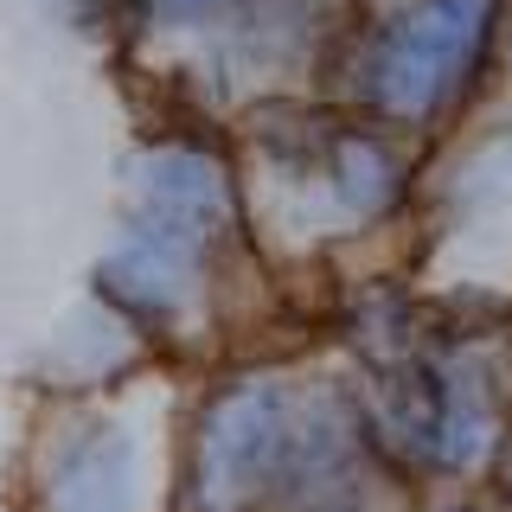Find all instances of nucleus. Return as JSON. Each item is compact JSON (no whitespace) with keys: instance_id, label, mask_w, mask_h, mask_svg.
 Returning <instances> with one entry per match:
<instances>
[{"instance_id":"f257e3e1","label":"nucleus","mask_w":512,"mask_h":512,"mask_svg":"<svg viewBox=\"0 0 512 512\" xmlns=\"http://www.w3.org/2000/svg\"><path fill=\"white\" fill-rule=\"evenodd\" d=\"M512 0H359L333 20L314 96L436 148L506 96Z\"/></svg>"},{"instance_id":"f03ea898","label":"nucleus","mask_w":512,"mask_h":512,"mask_svg":"<svg viewBox=\"0 0 512 512\" xmlns=\"http://www.w3.org/2000/svg\"><path fill=\"white\" fill-rule=\"evenodd\" d=\"M180 372L103 397H32L13 448V512H173Z\"/></svg>"},{"instance_id":"7ed1b4c3","label":"nucleus","mask_w":512,"mask_h":512,"mask_svg":"<svg viewBox=\"0 0 512 512\" xmlns=\"http://www.w3.org/2000/svg\"><path fill=\"white\" fill-rule=\"evenodd\" d=\"M314 352L256 346L186 378L173 423V512H288Z\"/></svg>"},{"instance_id":"20e7f679","label":"nucleus","mask_w":512,"mask_h":512,"mask_svg":"<svg viewBox=\"0 0 512 512\" xmlns=\"http://www.w3.org/2000/svg\"><path fill=\"white\" fill-rule=\"evenodd\" d=\"M410 269L429 288L512 295V103L500 96L468 128L429 148Z\"/></svg>"},{"instance_id":"39448f33","label":"nucleus","mask_w":512,"mask_h":512,"mask_svg":"<svg viewBox=\"0 0 512 512\" xmlns=\"http://www.w3.org/2000/svg\"><path fill=\"white\" fill-rule=\"evenodd\" d=\"M116 205L173 218L231 250H263L237 141L224 122H205V116L148 109L141 128L128 135V148L116 154Z\"/></svg>"},{"instance_id":"423d86ee","label":"nucleus","mask_w":512,"mask_h":512,"mask_svg":"<svg viewBox=\"0 0 512 512\" xmlns=\"http://www.w3.org/2000/svg\"><path fill=\"white\" fill-rule=\"evenodd\" d=\"M148 372H160L154 352L109 308L77 295L71 308L52 314L45 340L32 346L26 384H32V397H103V391H122V384L148 378Z\"/></svg>"},{"instance_id":"0eeeda50","label":"nucleus","mask_w":512,"mask_h":512,"mask_svg":"<svg viewBox=\"0 0 512 512\" xmlns=\"http://www.w3.org/2000/svg\"><path fill=\"white\" fill-rule=\"evenodd\" d=\"M32 13H45L52 26L64 32H77V39H96V45H109V32H116V13H122V0H26Z\"/></svg>"},{"instance_id":"6e6552de","label":"nucleus","mask_w":512,"mask_h":512,"mask_svg":"<svg viewBox=\"0 0 512 512\" xmlns=\"http://www.w3.org/2000/svg\"><path fill=\"white\" fill-rule=\"evenodd\" d=\"M397 512H500V500L487 487H455V493H416Z\"/></svg>"},{"instance_id":"1a4fd4ad","label":"nucleus","mask_w":512,"mask_h":512,"mask_svg":"<svg viewBox=\"0 0 512 512\" xmlns=\"http://www.w3.org/2000/svg\"><path fill=\"white\" fill-rule=\"evenodd\" d=\"M314 7H333V13H346V7H359V0H314Z\"/></svg>"}]
</instances>
